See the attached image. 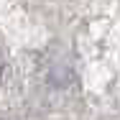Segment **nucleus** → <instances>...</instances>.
<instances>
[{
  "instance_id": "obj_1",
  "label": "nucleus",
  "mask_w": 120,
  "mask_h": 120,
  "mask_svg": "<svg viewBox=\"0 0 120 120\" xmlns=\"http://www.w3.org/2000/svg\"><path fill=\"white\" fill-rule=\"evenodd\" d=\"M0 77H3V67H0Z\"/></svg>"
}]
</instances>
